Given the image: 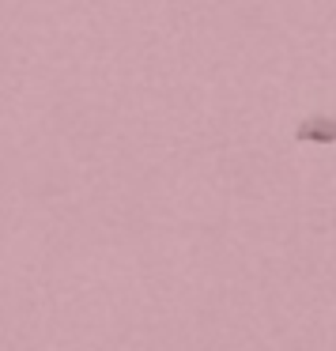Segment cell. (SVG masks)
I'll use <instances>...</instances> for the list:
<instances>
[{
    "mask_svg": "<svg viewBox=\"0 0 336 351\" xmlns=\"http://www.w3.org/2000/svg\"><path fill=\"white\" fill-rule=\"evenodd\" d=\"M295 140H302V144H336V117L313 114L306 121H298Z\"/></svg>",
    "mask_w": 336,
    "mask_h": 351,
    "instance_id": "obj_1",
    "label": "cell"
}]
</instances>
